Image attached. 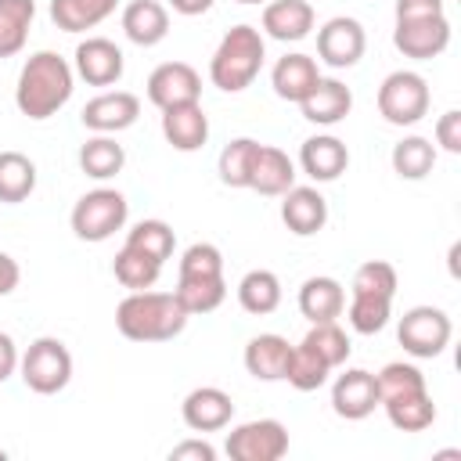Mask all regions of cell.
<instances>
[{"instance_id": "1", "label": "cell", "mask_w": 461, "mask_h": 461, "mask_svg": "<svg viewBox=\"0 0 461 461\" xmlns=\"http://www.w3.org/2000/svg\"><path fill=\"white\" fill-rule=\"evenodd\" d=\"M76 86V72L72 65L54 54V50H40L32 54L22 72H18V86H14V104L22 115L29 119H50L58 108L68 104Z\"/></svg>"}, {"instance_id": "2", "label": "cell", "mask_w": 461, "mask_h": 461, "mask_svg": "<svg viewBox=\"0 0 461 461\" xmlns=\"http://www.w3.org/2000/svg\"><path fill=\"white\" fill-rule=\"evenodd\" d=\"M115 328L130 342H169L187 328V310L173 292H130L115 306Z\"/></svg>"}, {"instance_id": "3", "label": "cell", "mask_w": 461, "mask_h": 461, "mask_svg": "<svg viewBox=\"0 0 461 461\" xmlns=\"http://www.w3.org/2000/svg\"><path fill=\"white\" fill-rule=\"evenodd\" d=\"M263 58H267V47H263L259 29L234 25L220 40L216 54L209 58V79H212V86H220L227 94H238V90H245L259 76Z\"/></svg>"}, {"instance_id": "4", "label": "cell", "mask_w": 461, "mask_h": 461, "mask_svg": "<svg viewBox=\"0 0 461 461\" xmlns=\"http://www.w3.org/2000/svg\"><path fill=\"white\" fill-rule=\"evenodd\" d=\"M126 212H130V205H126V198L119 191L97 187V191H86L72 205L68 223H72V234L79 241H108L115 230H122Z\"/></svg>"}, {"instance_id": "5", "label": "cell", "mask_w": 461, "mask_h": 461, "mask_svg": "<svg viewBox=\"0 0 461 461\" xmlns=\"http://www.w3.org/2000/svg\"><path fill=\"white\" fill-rule=\"evenodd\" d=\"M18 367H22V382H25L32 393L54 396V393H61V389L68 385V378H72V353H68V346H65L61 339L43 335V339H36V342L22 353Z\"/></svg>"}, {"instance_id": "6", "label": "cell", "mask_w": 461, "mask_h": 461, "mask_svg": "<svg viewBox=\"0 0 461 461\" xmlns=\"http://www.w3.org/2000/svg\"><path fill=\"white\" fill-rule=\"evenodd\" d=\"M378 112L393 126H414L429 112V83L418 72H389L378 86Z\"/></svg>"}, {"instance_id": "7", "label": "cell", "mask_w": 461, "mask_h": 461, "mask_svg": "<svg viewBox=\"0 0 461 461\" xmlns=\"http://www.w3.org/2000/svg\"><path fill=\"white\" fill-rule=\"evenodd\" d=\"M223 450L230 461H277L288 454V429L277 418H256L230 429Z\"/></svg>"}, {"instance_id": "8", "label": "cell", "mask_w": 461, "mask_h": 461, "mask_svg": "<svg viewBox=\"0 0 461 461\" xmlns=\"http://www.w3.org/2000/svg\"><path fill=\"white\" fill-rule=\"evenodd\" d=\"M450 335H454V324L439 306H411L396 328V339L411 357H439Z\"/></svg>"}, {"instance_id": "9", "label": "cell", "mask_w": 461, "mask_h": 461, "mask_svg": "<svg viewBox=\"0 0 461 461\" xmlns=\"http://www.w3.org/2000/svg\"><path fill=\"white\" fill-rule=\"evenodd\" d=\"M393 43L403 58L414 61H429L436 54H443L450 47V22L447 14H432V18H403L393 29Z\"/></svg>"}, {"instance_id": "10", "label": "cell", "mask_w": 461, "mask_h": 461, "mask_svg": "<svg viewBox=\"0 0 461 461\" xmlns=\"http://www.w3.org/2000/svg\"><path fill=\"white\" fill-rule=\"evenodd\" d=\"M367 36L357 18H331L317 29V58L331 68H353L364 58Z\"/></svg>"}, {"instance_id": "11", "label": "cell", "mask_w": 461, "mask_h": 461, "mask_svg": "<svg viewBox=\"0 0 461 461\" xmlns=\"http://www.w3.org/2000/svg\"><path fill=\"white\" fill-rule=\"evenodd\" d=\"M202 97V76L187 61H166L148 76V101L155 108H173Z\"/></svg>"}, {"instance_id": "12", "label": "cell", "mask_w": 461, "mask_h": 461, "mask_svg": "<svg viewBox=\"0 0 461 461\" xmlns=\"http://www.w3.org/2000/svg\"><path fill=\"white\" fill-rule=\"evenodd\" d=\"M140 115V97L130 90H104L97 97H90L83 104V126L94 133H119L126 126H133Z\"/></svg>"}, {"instance_id": "13", "label": "cell", "mask_w": 461, "mask_h": 461, "mask_svg": "<svg viewBox=\"0 0 461 461\" xmlns=\"http://www.w3.org/2000/svg\"><path fill=\"white\" fill-rule=\"evenodd\" d=\"M331 407L339 418L346 421H360L367 418L375 407H378V385H375V375L364 371V367H349L335 378L331 385Z\"/></svg>"}, {"instance_id": "14", "label": "cell", "mask_w": 461, "mask_h": 461, "mask_svg": "<svg viewBox=\"0 0 461 461\" xmlns=\"http://www.w3.org/2000/svg\"><path fill=\"white\" fill-rule=\"evenodd\" d=\"M180 414H184V425L194 432H220L234 418V400L220 385H198L184 396Z\"/></svg>"}, {"instance_id": "15", "label": "cell", "mask_w": 461, "mask_h": 461, "mask_svg": "<svg viewBox=\"0 0 461 461\" xmlns=\"http://www.w3.org/2000/svg\"><path fill=\"white\" fill-rule=\"evenodd\" d=\"M76 76L90 86H112L122 79V50L104 36H86L76 47Z\"/></svg>"}, {"instance_id": "16", "label": "cell", "mask_w": 461, "mask_h": 461, "mask_svg": "<svg viewBox=\"0 0 461 461\" xmlns=\"http://www.w3.org/2000/svg\"><path fill=\"white\" fill-rule=\"evenodd\" d=\"M299 166L310 180L317 184H328V180H339L349 166V151L339 137L331 133H317V137H306L303 148H299Z\"/></svg>"}, {"instance_id": "17", "label": "cell", "mask_w": 461, "mask_h": 461, "mask_svg": "<svg viewBox=\"0 0 461 461\" xmlns=\"http://www.w3.org/2000/svg\"><path fill=\"white\" fill-rule=\"evenodd\" d=\"M162 137L176 151H198L209 140V115L202 112L198 101L162 108Z\"/></svg>"}, {"instance_id": "18", "label": "cell", "mask_w": 461, "mask_h": 461, "mask_svg": "<svg viewBox=\"0 0 461 461\" xmlns=\"http://www.w3.org/2000/svg\"><path fill=\"white\" fill-rule=\"evenodd\" d=\"M281 198V220L292 234L310 238L328 223V202L317 187H288Z\"/></svg>"}, {"instance_id": "19", "label": "cell", "mask_w": 461, "mask_h": 461, "mask_svg": "<svg viewBox=\"0 0 461 461\" xmlns=\"http://www.w3.org/2000/svg\"><path fill=\"white\" fill-rule=\"evenodd\" d=\"M299 108H303V119H310V122H317V126H335V122H342V119L349 115L353 94H349L346 83L321 76L317 86L299 101Z\"/></svg>"}, {"instance_id": "20", "label": "cell", "mask_w": 461, "mask_h": 461, "mask_svg": "<svg viewBox=\"0 0 461 461\" xmlns=\"http://www.w3.org/2000/svg\"><path fill=\"white\" fill-rule=\"evenodd\" d=\"M122 32L137 47H155L169 32V11L158 0H130L122 11Z\"/></svg>"}, {"instance_id": "21", "label": "cell", "mask_w": 461, "mask_h": 461, "mask_svg": "<svg viewBox=\"0 0 461 461\" xmlns=\"http://www.w3.org/2000/svg\"><path fill=\"white\" fill-rule=\"evenodd\" d=\"M249 187L259 191V194H267V198L285 194L288 187H295V162H292L281 148H274V144H259V155H256Z\"/></svg>"}, {"instance_id": "22", "label": "cell", "mask_w": 461, "mask_h": 461, "mask_svg": "<svg viewBox=\"0 0 461 461\" xmlns=\"http://www.w3.org/2000/svg\"><path fill=\"white\" fill-rule=\"evenodd\" d=\"M313 29V7L310 0H270L263 7V32L288 43V40H303Z\"/></svg>"}, {"instance_id": "23", "label": "cell", "mask_w": 461, "mask_h": 461, "mask_svg": "<svg viewBox=\"0 0 461 461\" xmlns=\"http://www.w3.org/2000/svg\"><path fill=\"white\" fill-rule=\"evenodd\" d=\"M317 79H321V72H317V61L310 54H285L270 72L274 94L281 101H295V104L317 86Z\"/></svg>"}, {"instance_id": "24", "label": "cell", "mask_w": 461, "mask_h": 461, "mask_svg": "<svg viewBox=\"0 0 461 461\" xmlns=\"http://www.w3.org/2000/svg\"><path fill=\"white\" fill-rule=\"evenodd\" d=\"M288 353H292L288 339H285V335L267 331V335L249 339V346H245V357H241V360H245V371H249L252 378H259V382H277V378H285Z\"/></svg>"}, {"instance_id": "25", "label": "cell", "mask_w": 461, "mask_h": 461, "mask_svg": "<svg viewBox=\"0 0 461 461\" xmlns=\"http://www.w3.org/2000/svg\"><path fill=\"white\" fill-rule=\"evenodd\" d=\"M342 310H346V292H342V285L335 277H306L303 281V288H299V313L310 324L335 321Z\"/></svg>"}, {"instance_id": "26", "label": "cell", "mask_w": 461, "mask_h": 461, "mask_svg": "<svg viewBox=\"0 0 461 461\" xmlns=\"http://www.w3.org/2000/svg\"><path fill=\"white\" fill-rule=\"evenodd\" d=\"M119 0H50V22L61 32H86L115 14Z\"/></svg>"}, {"instance_id": "27", "label": "cell", "mask_w": 461, "mask_h": 461, "mask_svg": "<svg viewBox=\"0 0 461 461\" xmlns=\"http://www.w3.org/2000/svg\"><path fill=\"white\" fill-rule=\"evenodd\" d=\"M238 303L245 313H256V317H267L281 306V281L274 270H249L241 281H238Z\"/></svg>"}, {"instance_id": "28", "label": "cell", "mask_w": 461, "mask_h": 461, "mask_svg": "<svg viewBox=\"0 0 461 461\" xmlns=\"http://www.w3.org/2000/svg\"><path fill=\"white\" fill-rule=\"evenodd\" d=\"M382 407H385L393 429H400V432H425V429L436 421V403H432L429 389L393 396V400H385Z\"/></svg>"}, {"instance_id": "29", "label": "cell", "mask_w": 461, "mask_h": 461, "mask_svg": "<svg viewBox=\"0 0 461 461\" xmlns=\"http://www.w3.org/2000/svg\"><path fill=\"white\" fill-rule=\"evenodd\" d=\"M36 191V166L22 151H0V202L14 205Z\"/></svg>"}, {"instance_id": "30", "label": "cell", "mask_w": 461, "mask_h": 461, "mask_svg": "<svg viewBox=\"0 0 461 461\" xmlns=\"http://www.w3.org/2000/svg\"><path fill=\"white\" fill-rule=\"evenodd\" d=\"M173 295L187 310V317L212 313L227 299V281H223V274L220 277H180L176 288H173Z\"/></svg>"}, {"instance_id": "31", "label": "cell", "mask_w": 461, "mask_h": 461, "mask_svg": "<svg viewBox=\"0 0 461 461\" xmlns=\"http://www.w3.org/2000/svg\"><path fill=\"white\" fill-rule=\"evenodd\" d=\"M32 18H36L32 0H0V58H11L25 47Z\"/></svg>"}, {"instance_id": "32", "label": "cell", "mask_w": 461, "mask_h": 461, "mask_svg": "<svg viewBox=\"0 0 461 461\" xmlns=\"http://www.w3.org/2000/svg\"><path fill=\"white\" fill-rule=\"evenodd\" d=\"M122 166H126V151H122V144H115L108 133H97V137H90V140L79 148V169H83L86 176H94V180H108V176H115Z\"/></svg>"}, {"instance_id": "33", "label": "cell", "mask_w": 461, "mask_h": 461, "mask_svg": "<svg viewBox=\"0 0 461 461\" xmlns=\"http://www.w3.org/2000/svg\"><path fill=\"white\" fill-rule=\"evenodd\" d=\"M112 270H115V281H119L122 288H130V292H144V288H151V285L158 281L162 263H158V259H151V256H144L140 249L122 245V249L115 252Z\"/></svg>"}, {"instance_id": "34", "label": "cell", "mask_w": 461, "mask_h": 461, "mask_svg": "<svg viewBox=\"0 0 461 461\" xmlns=\"http://www.w3.org/2000/svg\"><path fill=\"white\" fill-rule=\"evenodd\" d=\"M328 364L306 346V342H299V346H292V353H288V364H285V382L292 385V389H299V393H313V389H321L324 382H328Z\"/></svg>"}, {"instance_id": "35", "label": "cell", "mask_w": 461, "mask_h": 461, "mask_svg": "<svg viewBox=\"0 0 461 461\" xmlns=\"http://www.w3.org/2000/svg\"><path fill=\"white\" fill-rule=\"evenodd\" d=\"M256 155H259V140H252V137H238V140H230V144L220 151V162H216L220 180H223L227 187H249Z\"/></svg>"}, {"instance_id": "36", "label": "cell", "mask_w": 461, "mask_h": 461, "mask_svg": "<svg viewBox=\"0 0 461 461\" xmlns=\"http://www.w3.org/2000/svg\"><path fill=\"white\" fill-rule=\"evenodd\" d=\"M432 166H436V148L425 137H403L393 148V169L403 180H421L432 173Z\"/></svg>"}, {"instance_id": "37", "label": "cell", "mask_w": 461, "mask_h": 461, "mask_svg": "<svg viewBox=\"0 0 461 461\" xmlns=\"http://www.w3.org/2000/svg\"><path fill=\"white\" fill-rule=\"evenodd\" d=\"M126 245H130V249H140L144 256H151V259H158V263H166V259L173 256V249H176V234H173V227L162 223V220H140V223L126 234Z\"/></svg>"}, {"instance_id": "38", "label": "cell", "mask_w": 461, "mask_h": 461, "mask_svg": "<svg viewBox=\"0 0 461 461\" xmlns=\"http://www.w3.org/2000/svg\"><path fill=\"white\" fill-rule=\"evenodd\" d=\"M389 310L393 299L389 295H367V292H353L349 299V328L360 335H375L389 324Z\"/></svg>"}, {"instance_id": "39", "label": "cell", "mask_w": 461, "mask_h": 461, "mask_svg": "<svg viewBox=\"0 0 461 461\" xmlns=\"http://www.w3.org/2000/svg\"><path fill=\"white\" fill-rule=\"evenodd\" d=\"M328 367H339V364H346L349 360V335L335 324V321H321V324H313L310 331H306V339H303Z\"/></svg>"}, {"instance_id": "40", "label": "cell", "mask_w": 461, "mask_h": 461, "mask_svg": "<svg viewBox=\"0 0 461 461\" xmlns=\"http://www.w3.org/2000/svg\"><path fill=\"white\" fill-rule=\"evenodd\" d=\"M375 385H378V403L393 400V396H403V393H418L425 389V375L414 367V364H385L378 375H375Z\"/></svg>"}, {"instance_id": "41", "label": "cell", "mask_w": 461, "mask_h": 461, "mask_svg": "<svg viewBox=\"0 0 461 461\" xmlns=\"http://www.w3.org/2000/svg\"><path fill=\"white\" fill-rule=\"evenodd\" d=\"M353 292H367V295H396V270L385 259H367L357 267L353 274Z\"/></svg>"}, {"instance_id": "42", "label": "cell", "mask_w": 461, "mask_h": 461, "mask_svg": "<svg viewBox=\"0 0 461 461\" xmlns=\"http://www.w3.org/2000/svg\"><path fill=\"white\" fill-rule=\"evenodd\" d=\"M223 274V256L212 241H194L180 256V277H220Z\"/></svg>"}, {"instance_id": "43", "label": "cell", "mask_w": 461, "mask_h": 461, "mask_svg": "<svg viewBox=\"0 0 461 461\" xmlns=\"http://www.w3.org/2000/svg\"><path fill=\"white\" fill-rule=\"evenodd\" d=\"M436 144L443 151H450V155L461 151V112L457 108H450V112L439 115V122H436Z\"/></svg>"}, {"instance_id": "44", "label": "cell", "mask_w": 461, "mask_h": 461, "mask_svg": "<svg viewBox=\"0 0 461 461\" xmlns=\"http://www.w3.org/2000/svg\"><path fill=\"white\" fill-rule=\"evenodd\" d=\"M443 14V0H396V22L403 18H432Z\"/></svg>"}, {"instance_id": "45", "label": "cell", "mask_w": 461, "mask_h": 461, "mask_svg": "<svg viewBox=\"0 0 461 461\" xmlns=\"http://www.w3.org/2000/svg\"><path fill=\"white\" fill-rule=\"evenodd\" d=\"M169 457H173V461H184V457H194V461H212V457H216V450H212L205 439H184V443H176V447L169 450Z\"/></svg>"}, {"instance_id": "46", "label": "cell", "mask_w": 461, "mask_h": 461, "mask_svg": "<svg viewBox=\"0 0 461 461\" xmlns=\"http://www.w3.org/2000/svg\"><path fill=\"white\" fill-rule=\"evenodd\" d=\"M18 346H14V339L7 335V331H0V382H7L11 375H14V367H18Z\"/></svg>"}, {"instance_id": "47", "label": "cell", "mask_w": 461, "mask_h": 461, "mask_svg": "<svg viewBox=\"0 0 461 461\" xmlns=\"http://www.w3.org/2000/svg\"><path fill=\"white\" fill-rule=\"evenodd\" d=\"M18 277H22L18 263H14L7 252H0V299H4V295H11V292L18 288Z\"/></svg>"}, {"instance_id": "48", "label": "cell", "mask_w": 461, "mask_h": 461, "mask_svg": "<svg viewBox=\"0 0 461 461\" xmlns=\"http://www.w3.org/2000/svg\"><path fill=\"white\" fill-rule=\"evenodd\" d=\"M169 7H173L176 14L194 18V14H205V11L212 7V0H169Z\"/></svg>"}, {"instance_id": "49", "label": "cell", "mask_w": 461, "mask_h": 461, "mask_svg": "<svg viewBox=\"0 0 461 461\" xmlns=\"http://www.w3.org/2000/svg\"><path fill=\"white\" fill-rule=\"evenodd\" d=\"M238 4H267V0H238Z\"/></svg>"}, {"instance_id": "50", "label": "cell", "mask_w": 461, "mask_h": 461, "mask_svg": "<svg viewBox=\"0 0 461 461\" xmlns=\"http://www.w3.org/2000/svg\"><path fill=\"white\" fill-rule=\"evenodd\" d=\"M4 457H7V450H4V447H0V461H4Z\"/></svg>"}]
</instances>
